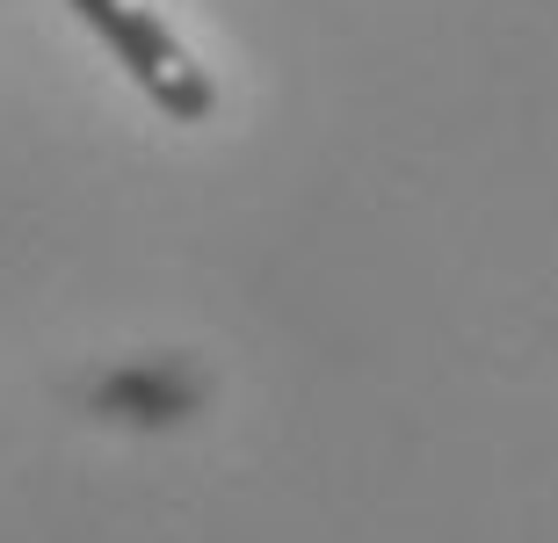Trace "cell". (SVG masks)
<instances>
[{"label": "cell", "instance_id": "1", "mask_svg": "<svg viewBox=\"0 0 558 543\" xmlns=\"http://www.w3.org/2000/svg\"><path fill=\"white\" fill-rule=\"evenodd\" d=\"M65 8L117 51V65L145 87V102L160 109L167 124H210L218 81H210L204 65H196V51L167 29V15L153 0H65Z\"/></svg>", "mask_w": 558, "mask_h": 543}]
</instances>
